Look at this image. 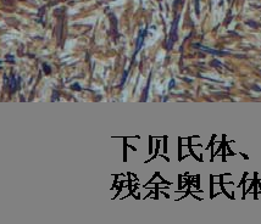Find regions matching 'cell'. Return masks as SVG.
<instances>
[{
  "mask_svg": "<svg viewBox=\"0 0 261 224\" xmlns=\"http://www.w3.org/2000/svg\"><path fill=\"white\" fill-rule=\"evenodd\" d=\"M198 48H200L201 50H205V51H209V53H214V54H222L221 51H217V50H212V49H210V48H205V46H203V45H196Z\"/></svg>",
  "mask_w": 261,
  "mask_h": 224,
  "instance_id": "cell-3",
  "label": "cell"
},
{
  "mask_svg": "<svg viewBox=\"0 0 261 224\" xmlns=\"http://www.w3.org/2000/svg\"><path fill=\"white\" fill-rule=\"evenodd\" d=\"M144 34H145V31L140 32V35H139V38H138V40H137V49H136V53H138L139 50H140V48L143 46V38H144Z\"/></svg>",
  "mask_w": 261,
  "mask_h": 224,
  "instance_id": "cell-2",
  "label": "cell"
},
{
  "mask_svg": "<svg viewBox=\"0 0 261 224\" xmlns=\"http://www.w3.org/2000/svg\"><path fill=\"white\" fill-rule=\"evenodd\" d=\"M179 17L181 15H177L173 21V23L171 26V31H170V35H168V39H167V48L171 49L173 46V43L177 40L178 35H177V29H178V22H179Z\"/></svg>",
  "mask_w": 261,
  "mask_h": 224,
  "instance_id": "cell-1",
  "label": "cell"
}]
</instances>
